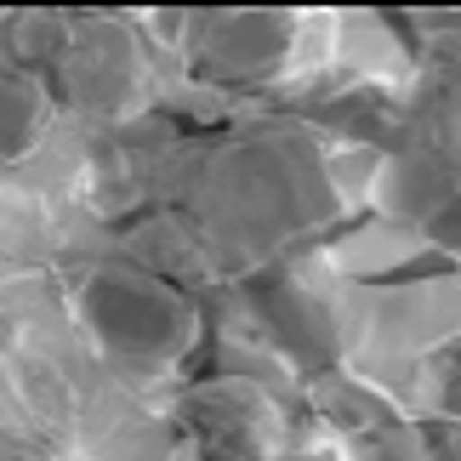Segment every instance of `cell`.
<instances>
[{"instance_id": "8992f818", "label": "cell", "mask_w": 461, "mask_h": 461, "mask_svg": "<svg viewBox=\"0 0 461 461\" xmlns=\"http://www.w3.org/2000/svg\"><path fill=\"white\" fill-rule=\"evenodd\" d=\"M428 234H433L438 251H450V257L461 262V188H456L450 200H445V205H438L433 217H428Z\"/></svg>"}, {"instance_id": "277c9868", "label": "cell", "mask_w": 461, "mask_h": 461, "mask_svg": "<svg viewBox=\"0 0 461 461\" xmlns=\"http://www.w3.org/2000/svg\"><path fill=\"white\" fill-rule=\"evenodd\" d=\"M330 421L342 438L348 461H411L416 456V433L382 393H365L353 382L330 387Z\"/></svg>"}, {"instance_id": "6da1fadb", "label": "cell", "mask_w": 461, "mask_h": 461, "mask_svg": "<svg viewBox=\"0 0 461 461\" xmlns=\"http://www.w3.org/2000/svg\"><path fill=\"white\" fill-rule=\"evenodd\" d=\"M68 313L80 336L103 359L137 365V370H166L194 342V308L176 296L166 279L131 262H92L68 285Z\"/></svg>"}, {"instance_id": "52a82bcc", "label": "cell", "mask_w": 461, "mask_h": 461, "mask_svg": "<svg viewBox=\"0 0 461 461\" xmlns=\"http://www.w3.org/2000/svg\"><path fill=\"white\" fill-rule=\"evenodd\" d=\"M0 461H51V456L34 450V445H23V438H6V433H0Z\"/></svg>"}, {"instance_id": "5b68a950", "label": "cell", "mask_w": 461, "mask_h": 461, "mask_svg": "<svg viewBox=\"0 0 461 461\" xmlns=\"http://www.w3.org/2000/svg\"><path fill=\"white\" fill-rule=\"evenodd\" d=\"M51 126V80L23 63H0V159H29Z\"/></svg>"}, {"instance_id": "3957f363", "label": "cell", "mask_w": 461, "mask_h": 461, "mask_svg": "<svg viewBox=\"0 0 461 461\" xmlns=\"http://www.w3.org/2000/svg\"><path fill=\"white\" fill-rule=\"evenodd\" d=\"M46 80H58L75 103H86V109H114V103L137 86L131 34L120 29L114 17H68L63 46H58V58H51Z\"/></svg>"}, {"instance_id": "7a4b0ae2", "label": "cell", "mask_w": 461, "mask_h": 461, "mask_svg": "<svg viewBox=\"0 0 461 461\" xmlns=\"http://www.w3.org/2000/svg\"><path fill=\"white\" fill-rule=\"evenodd\" d=\"M194 23H200L194 58H200L211 80H268L291 63L303 17L296 12H205Z\"/></svg>"}]
</instances>
